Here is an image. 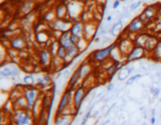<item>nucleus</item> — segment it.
Returning a JSON list of instances; mask_svg holds the SVG:
<instances>
[{"mask_svg": "<svg viewBox=\"0 0 161 125\" xmlns=\"http://www.w3.org/2000/svg\"><path fill=\"white\" fill-rule=\"evenodd\" d=\"M30 109H17L13 115L15 125H33V116Z\"/></svg>", "mask_w": 161, "mask_h": 125, "instance_id": "f257e3e1", "label": "nucleus"}, {"mask_svg": "<svg viewBox=\"0 0 161 125\" xmlns=\"http://www.w3.org/2000/svg\"><path fill=\"white\" fill-rule=\"evenodd\" d=\"M116 46V43H112L108 46H105L102 49L95 50L91 53V58L94 61L97 62H103L105 60L110 58L112 50Z\"/></svg>", "mask_w": 161, "mask_h": 125, "instance_id": "f03ea898", "label": "nucleus"}, {"mask_svg": "<svg viewBox=\"0 0 161 125\" xmlns=\"http://www.w3.org/2000/svg\"><path fill=\"white\" fill-rule=\"evenodd\" d=\"M71 106H73V91L70 88H67L61 95L57 108L56 114H60L65 108Z\"/></svg>", "mask_w": 161, "mask_h": 125, "instance_id": "7ed1b4c3", "label": "nucleus"}, {"mask_svg": "<svg viewBox=\"0 0 161 125\" xmlns=\"http://www.w3.org/2000/svg\"><path fill=\"white\" fill-rule=\"evenodd\" d=\"M87 89L82 85L76 88L73 91V106H74L77 113L80 109L83 102L87 97Z\"/></svg>", "mask_w": 161, "mask_h": 125, "instance_id": "20e7f679", "label": "nucleus"}, {"mask_svg": "<svg viewBox=\"0 0 161 125\" xmlns=\"http://www.w3.org/2000/svg\"><path fill=\"white\" fill-rule=\"evenodd\" d=\"M40 91L39 89L35 88H32L30 86H28V88H24L23 95L26 99L28 105V109H32L33 105L40 98Z\"/></svg>", "mask_w": 161, "mask_h": 125, "instance_id": "39448f33", "label": "nucleus"}, {"mask_svg": "<svg viewBox=\"0 0 161 125\" xmlns=\"http://www.w3.org/2000/svg\"><path fill=\"white\" fill-rule=\"evenodd\" d=\"M146 53H148V52L145 50L144 47L135 45L130 52L127 55V58H126V62H135L138 60L143 59L146 56Z\"/></svg>", "mask_w": 161, "mask_h": 125, "instance_id": "423d86ee", "label": "nucleus"}, {"mask_svg": "<svg viewBox=\"0 0 161 125\" xmlns=\"http://www.w3.org/2000/svg\"><path fill=\"white\" fill-rule=\"evenodd\" d=\"M117 48L119 49V52H121L123 56L127 58V55L129 54L132 49L135 47V42L130 38H123L116 43Z\"/></svg>", "mask_w": 161, "mask_h": 125, "instance_id": "0eeeda50", "label": "nucleus"}, {"mask_svg": "<svg viewBox=\"0 0 161 125\" xmlns=\"http://www.w3.org/2000/svg\"><path fill=\"white\" fill-rule=\"evenodd\" d=\"M145 27V22L137 16L130 22L127 31L128 34H140Z\"/></svg>", "mask_w": 161, "mask_h": 125, "instance_id": "6e6552de", "label": "nucleus"}, {"mask_svg": "<svg viewBox=\"0 0 161 125\" xmlns=\"http://www.w3.org/2000/svg\"><path fill=\"white\" fill-rule=\"evenodd\" d=\"M9 45L10 49H13L17 51H22L26 48V41L24 37L21 35H16L10 39Z\"/></svg>", "mask_w": 161, "mask_h": 125, "instance_id": "1a4fd4ad", "label": "nucleus"}, {"mask_svg": "<svg viewBox=\"0 0 161 125\" xmlns=\"http://www.w3.org/2000/svg\"><path fill=\"white\" fill-rule=\"evenodd\" d=\"M40 59V65L42 68L49 67L50 65H52L53 61V56L51 55L48 49H44L41 50V52L39 56Z\"/></svg>", "mask_w": 161, "mask_h": 125, "instance_id": "9d476101", "label": "nucleus"}, {"mask_svg": "<svg viewBox=\"0 0 161 125\" xmlns=\"http://www.w3.org/2000/svg\"><path fill=\"white\" fill-rule=\"evenodd\" d=\"M76 117L74 114H56L53 125H71Z\"/></svg>", "mask_w": 161, "mask_h": 125, "instance_id": "9b49d317", "label": "nucleus"}, {"mask_svg": "<svg viewBox=\"0 0 161 125\" xmlns=\"http://www.w3.org/2000/svg\"><path fill=\"white\" fill-rule=\"evenodd\" d=\"M156 12H157V10H156V8L153 6V5H149L148 7L145 8V10L142 11V13L139 15V18L141 20H142L144 22L150 21L156 16Z\"/></svg>", "mask_w": 161, "mask_h": 125, "instance_id": "f8f14e48", "label": "nucleus"}, {"mask_svg": "<svg viewBox=\"0 0 161 125\" xmlns=\"http://www.w3.org/2000/svg\"><path fill=\"white\" fill-rule=\"evenodd\" d=\"M54 28L55 30L61 31L62 33L64 32H67L69 31L70 28H71L72 23H71L69 21H66L65 19H58L54 21Z\"/></svg>", "mask_w": 161, "mask_h": 125, "instance_id": "ddd939ff", "label": "nucleus"}, {"mask_svg": "<svg viewBox=\"0 0 161 125\" xmlns=\"http://www.w3.org/2000/svg\"><path fill=\"white\" fill-rule=\"evenodd\" d=\"M135 70V67L134 66H125L120 69L118 71L117 73V78L119 81H124L126 79L129 78V76L132 73V72Z\"/></svg>", "mask_w": 161, "mask_h": 125, "instance_id": "4468645a", "label": "nucleus"}, {"mask_svg": "<svg viewBox=\"0 0 161 125\" xmlns=\"http://www.w3.org/2000/svg\"><path fill=\"white\" fill-rule=\"evenodd\" d=\"M70 33L72 34H75L81 38H83V33H84V25L82 22L80 21H78V22H76V23H72L71 28L69 30Z\"/></svg>", "mask_w": 161, "mask_h": 125, "instance_id": "2eb2a0df", "label": "nucleus"}, {"mask_svg": "<svg viewBox=\"0 0 161 125\" xmlns=\"http://www.w3.org/2000/svg\"><path fill=\"white\" fill-rule=\"evenodd\" d=\"M79 67L80 70V79L82 81L89 75H90L91 70H92V67L90 65V63L88 62H82Z\"/></svg>", "mask_w": 161, "mask_h": 125, "instance_id": "dca6fc26", "label": "nucleus"}, {"mask_svg": "<svg viewBox=\"0 0 161 125\" xmlns=\"http://www.w3.org/2000/svg\"><path fill=\"white\" fill-rule=\"evenodd\" d=\"M70 35H71L70 31H67V32L62 33L61 36L60 37V38L58 40L60 46L64 47V48H65L67 49L68 48H69V47L73 45L71 43V40H70Z\"/></svg>", "mask_w": 161, "mask_h": 125, "instance_id": "f3484780", "label": "nucleus"}, {"mask_svg": "<svg viewBox=\"0 0 161 125\" xmlns=\"http://www.w3.org/2000/svg\"><path fill=\"white\" fill-rule=\"evenodd\" d=\"M80 80H81L80 79V70H79V67H78L76 70L72 72L71 78L69 80V82H68L69 88L71 89H74L75 87H76V84L79 83Z\"/></svg>", "mask_w": 161, "mask_h": 125, "instance_id": "a211bd4d", "label": "nucleus"}, {"mask_svg": "<svg viewBox=\"0 0 161 125\" xmlns=\"http://www.w3.org/2000/svg\"><path fill=\"white\" fill-rule=\"evenodd\" d=\"M50 35L46 31H43V30L42 31H39L38 32H36L35 40L41 45H46L48 42H50Z\"/></svg>", "mask_w": 161, "mask_h": 125, "instance_id": "6ab92c4d", "label": "nucleus"}, {"mask_svg": "<svg viewBox=\"0 0 161 125\" xmlns=\"http://www.w3.org/2000/svg\"><path fill=\"white\" fill-rule=\"evenodd\" d=\"M159 40L153 36H149L147 41L145 42V46L144 48L145 49V50L148 52H152L154 50V49L156 48V45L158 43Z\"/></svg>", "mask_w": 161, "mask_h": 125, "instance_id": "aec40b11", "label": "nucleus"}, {"mask_svg": "<svg viewBox=\"0 0 161 125\" xmlns=\"http://www.w3.org/2000/svg\"><path fill=\"white\" fill-rule=\"evenodd\" d=\"M124 28V24H123V21L121 20H119L118 22L115 23L112 26L111 29H110V33L113 37H117L120 34V32L122 31Z\"/></svg>", "mask_w": 161, "mask_h": 125, "instance_id": "412c9836", "label": "nucleus"}, {"mask_svg": "<svg viewBox=\"0 0 161 125\" xmlns=\"http://www.w3.org/2000/svg\"><path fill=\"white\" fill-rule=\"evenodd\" d=\"M68 13V9L65 5H60L56 8L55 16L58 19H65Z\"/></svg>", "mask_w": 161, "mask_h": 125, "instance_id": "4be33fe9", "label": "nucleus"}, {"mask_svg": "<svg viewBox=\"0 0 161 125\" xmlns=\"http://www.w3.org/2000/svg\"><path fill=\"white\" fill-rule=\"evenodd\" d=\"M149 38V35L146 34H142L140 33L139 34H137L136 38L134 39V42H135V45H138V46L144 47L145 44L147 39Z\"/></svg>", "mask_w": 161, "mask_h": 125, "instance_id": "5701e85b", "label": "nucleus"}, {"mask_svg": "<svg viewBox=\"0 0 161 125\" xmlns=\"http://www.w3.org/2000/svg\"><path fill=\"white\" fill-rule=\"evenodd\" d=\"M10 63V62H9ZM8 63V65H4L2 64L1 67V70H0V73L2 75V78H10L11 77H13V73H12V70L11 67H10V64Z\"/></svg>", "mask_w": 161, "mask_h": 125, "instance_id": "b1692460", "label": "nucleus"}, {"mask_svg": "<svg viewBox=\"0 0 161 125\" xmlns=\"http://www.w3.org/2000/svg\"><path fill=\"white\" fill-rule=\"evenodd\" d=\"M89 42L90 41H88V40H87L84 38H79V42L76 44V46L80 53L86 52V50L88 49V46H89Z\"/></svg>", "mask_w": 161, "mask_h": 125, "instance_id": "393cba45", "label": "nucleus"}, {"mask_svg": "<svg viewBox=\"0 0 161 125\" xmlns=\"http://www.w3.org/2000/svg\"><path fill=\"white\" fill-rule=\"evenodd\" d=\"M36 84L41 87H46L50 84V78L46 75H43L42 77H38L36 79Z\"/></svg>", "mask_w": 161, "mask_h": 125, "instance_id": "a878e982", "label": "nucleus"}, {"mask_svg": "<svg viewBox=\"0 0 161 125\" xmlns=\"http://www.w3.org/2000/svg\"><path fill=\"white\" fill-rule=\"evenodd\" d=\"M152 56L153 58H155L156 60L161 61V40H159L156 48L152 52Z\"/></svg>", "mask_w": 161, "mask_h": 125, "instance_id": "bb28decb", "label": "nucleus"}, {"mask_svg": "<svg viewBox=\"0 0 161 125\" xmlns=\"http://www.w3.org/2000/svg\"><path fill=\"white\" fill-rule=\"evenodd\" d=\"M23 81H24V84H26L27 86H30L32 87L36 83V81L35 80L34 76L32 74H27L23 78Z\"/></svg>", "mask_w": 161, "mask_h": 125, "instance_id": "cd10ccee", "label": "nucleus"}, {"mask_svg": "<svg viewBox=\"0 0 161 125\" xmlns=\"http://www.w3.org/2000/svg\"><path fill=\"white\" fill-rule=\"evenodd\" d=\"M59 46H60V45H59L58 41H54V42H50V45H49V47H48L47 49L53 56H56V53H57V51H58Z\"/></svg>", "mask_w": 161, "mask_h": 125, "instance_id": "c85d7f7f", "label": "nucleus"}, {"mask_svg": "<svg viewBox=\"0 0 161 125\" xmlns=\"http://www.w3.org/2000/svg\"><path fill=\"white\" fill-rule=\"evenodd\" d=\"M143 75L142 73H137L135 75H133L132 77H130L127 79V81H126V85H131L135 83V81L140 80L141 78H142Z\"/></svg>", "mask_w": 161, "mask_h": 125, "instance_id": "c756f323", "label": "nucleus"}, {"mask_svg": "<svg viewBox=\"0 0 161 125\" xmlns=\"http://www.w3.org/2000/svg\"><path fill=\"white\" fill-rule=\"evenodd\" d=\"M67 54V49L65 48H64L62 46H59L58 51H57V53H56V56L59 57L61 60H65V58Z\"/></svg>", "mask_w": 161, "mask_h": 125, "instance_id": "7c9ffc66", "label": "nucleus"}, {"mask_svg": "<svg viewBox=\"0 0 161 125\" xmlns=\"http://www.w3.org/2000/svg\"><path fill=\"white\" fill-rule=\"evenodd\" d=\"M10 64V67H11V70H12V73H13V78H16V77H18L19 74H20V68L18 67V66L17 65L16 63L14 62H11V63H9Z\"/></svg>", "mask_w": 161, "mask_h": 125, "instance_id": "2f4dec72", "label": "nucleus"}, {"mask_svg": "<svg viewBox=\"0 0 161 125\" xmlns=\"http://www.w3.org/2000/svg\"><path fill=\"white\" fill-rule=\"evenodd\" d=\"M142 4V0H137L134 3H131V5H130V10L135 11L138 9V7Z\"/></svg>", "mask_w": 161, "mask_h": 125, "instance_id": "473e14b6", "label": "nucleus"}, {"mask_svg": "<svg viewBox=\"0 0 161 125\" xmlns=\"http://www.w3.org/2000/svg\"><path fill=\"white\" fill-rule=\"evenodd\" d=\"M71 74H72L71 70H70V69H65L63 71V73H62V77L65 78V80H68V79H70Z\"/></svg>", "mask_w": 161, "mask_h": 125, "instance_id": "72a5a7b5", "label": "nucleus"}, {"mask_svg": "<svg viewBox=\"0 0 161 125\" xmlns=\"http://www.w3.org/2000/svg\"><path fill=\"white\" fill-rule=\"evenodd\" d=\"M150 91H151V93L153 94L154 96L156 97V96H158L159 95H160V88H157V87H153V86H152L150 89Z\"/></svg>", "mask_w": 161, "mask_h": 125, "instance_id": "f704fd0d", "label": "nucleus"}, {"mask_svg": "<svg viewBox=\"0 0 161 125\" xmlns=\"http://www.w3.org/2000/svg\"><path fill=\"white\" fill-rule=\"evenodd\" d=\"M70 40H71L72 44L76 45V44L78 43V42H79V38L78 36H76V35H75V34H71V35H70Z\"/></svg>", "mask_w": 161, "mask_h": 125, "instance_id": "c9c22d12", "label": "nucleus"}, {"mask_svg": "<svg viewBox=\"0 0 161 125\" xmlns=\"http://www.w3.org/2000/svg\"><path fill=\"white\" fill-rule=\"evenodd\" d=\"M120 1L119 0H116V1H114L113 4H112V9L113 10H116V9H118L119 7V5H120Z\"/></svg>", "mask_w": 161, "mask_h": 125, "instance_id": "e433bc0d", "label": "nucleus"}, {"mask_svg": "<svg viewBox=\"0 0 161 125\" xmlns=\"http://www.w3.org/2000/svg\"><path fill=\"white\" fill-rule=\"evenodd\" d=\"M114 89H115V84L113 83H110L107 86V91H113Z\"/></svg>", "mask_w": 161, "mask_h": 125, "instance_id": "4c0bfd02", "label": "nucleus"}, {"mask_svg": "<svg viewBox=\"0 0 161 125\" xmlns=\"http://www.w3.org/2000/svg\"><path fill=\"white\" fill-rule=\"evenodd\" d=\"M156 117H155V116H153V117H151V119H150L151 124L154 125V124H156Z\"/></svg>", "mask_w": 161, "mask_h": 125, "instance_id": "58836bf2", "label": "nucleus"}, {"mask_svg": "<svg viewBox=\"0 0 161 125\" xmlns=\"http://www.w3.org/2000/svg\"><path fill=\"white\" fill-rule=\"evenodd\" d=\"M112 18H113V16H112V15H109L107 16V18H106V21H107V22H111L112 21Z\"/></svg>", "mask_w": 161, "mask_h": 125, "instance_id": "ea45409f", "label": "nucleus"}, {"mask_svg": "<svg viewBox=\"0 0 161 125\" xmlns=\"http://www.w3.org/2000/svg\"><path fill=\"white\" fill-rule=\"evenodd\" d=\"M142 125H148V124H142Z\"/></svg>", "mask_w": 161, "mask_h": 125, "instance_id": "a19ab883", "label": "nucleus"}, {"mask_svg": "<svg viewBox=\"0 0 161 125\" xmlns=\"http://www.w3.org/2000/svg\"><path fill=\"white\" fill-rule=\"evenodd\" d=\"M160 117H161V113H160Z\"/></svg>", "mask_w": 161, "mask_h": 125, "instance_id": "79ce46f5", "label": "nucleus"}]
</instances>
